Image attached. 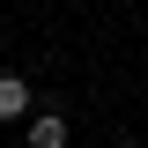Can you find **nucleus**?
<instances>
[{
	"mask_svg": "<svg viewBox=\"0 0 148 148\" xmlns=\"http://www.w3.org/2000/svg\"><path fill=\"white\" fill-rule=\"evenodd\" d=\"M119 148H133V141H119Z\"/></svg>",
	"mask_w": 148,
	"mask_h": 148,
	"instance_id": "nucleus-3",
	"label": "nucleus"
},
{
	"mask_svg": "<svg viewBox=\"0 0 148 148\" xmlns=\"http://www.w3.org/2000/svg\"><path fill=\"white\" fill-rule=\"evenodd\" d=\"M30 148H67V119H30Z\"/></svg>",
	"mask_w": 148,
	"mask_h": 148,
	"instance_id": "nucleus-2",
	"label": "nucleus"
},
{
	"mask_svg": "<svg viewBox=\"0 0 148 148\" xmlns=\"http://www.w3.org/2000/svg\"><path fill=\"white\" fill-rule=\"evenodd\" d=\"M30 111V82L22 74H0V119H22Z\"/></svg>",
	"mask_w": 148,
	"mask_h": 148,
	"instance_id": "nucleus-1",
	"label": "nucleus"
}]
</instances>
